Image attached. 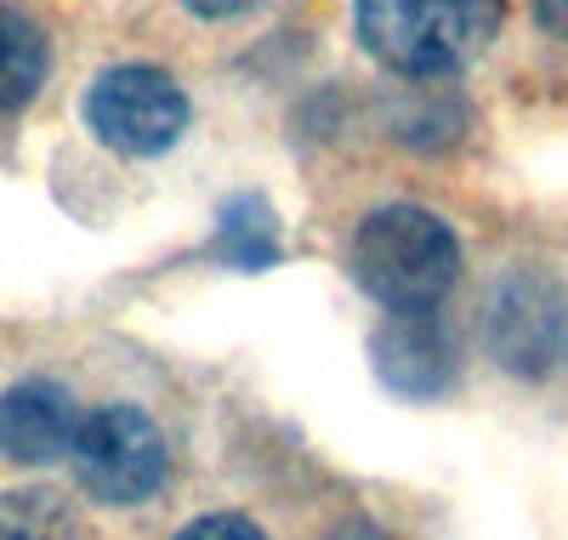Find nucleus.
Instances as JSON below:
<instances>
[{"mask_svg":"<svg viewBox=\"0 0 568 540\" xmlns=\"http://www.w3.org/2000/svg\"><path fill=\"white\" fill-rule=\"evenodd\" d=\"M375 370L409 399H433L455 376V353L433 313H398L393 324L375 330Z\"/></svg>","mask_w":568,"mask_h":540,"instance_id":"obj_7","label":"nucleus"},{"mask_svg":"<svg viewBox=\"0 0 568 540\" xmlns=\"http://www.w3.org/2000/svg\"><path fill=\"white\" fill-rule=\"evenodd\" d=\"M187 7H194L200 18H233V12H251L256 0H187Z\"/></svg>","mask_w":568,"mask_h":540,"instance_id":"obj_13","label":"nucleus"},{"mask_svg":"<svg viewBox=\"0 0 568 540\" xmlns=\"http://www.w3.org/2000/svg\"><path fill=\"white\" fill-rule=\"evenodd\" d=\"M45 69H52V46H45V29L7 7L0 0V109H23L29 97L45 86Z\"/></svg>","mask_w":568,"mask_h":540,"instance_id":"obj_8","label":"nucleus"},{"mask_svg":"<svg viewBox=\"0 0 568 540\" xmlns=\"http://www.w3.org/2000/svg\"><path fill=\"white\" fill-rule=\"evenodd\" d=\"M69 456H74L80 483L103 507H136V501H149L154 489L165 483V467H171L165 432L154 427L149 410H136V404H103V410H91L74 427Z\"/></svg>","mask_w":568,"mask_h":540,"instance_id":"obj_3","label":"nucleus"},{"mask_svg":"<svg viewBox=\"0 0 568 540\" xmlns=\"http://www.w3.org/2000/svg\"><path fill=\"white\" fill-rule=\"evenodd\" d=\"M74 399L58 381H18L0 392V456L18 467H45L74 444Z\"/></svg>","mask_w":568,"mask_h":540,"instance_id":"obj_6","label":"nucleus"},{"mask_svg":"<svg viewBox=\"0 0 568 540\" xmlns=\"http://www.w3.org/2000/svg\"><path fill=\"white\" fill-rule=\"evenodd\" d=\"M506 0H353L358 40L398 74H449L500 29Z\"/></svg>","mask_w":568,"mask_h":540,"instance_id":"obj_2","label":"nucleus"},{"mask_svg":"<svg viewBox=\"0 0 568 540\" xmlns=\"http://www.w3.org/2000/svg\"><path fill=\"white\" fill-rule=\"evenodd\" d=\"M353 279L393 313L438 308L460 279V239L426 206H382L353 233Z\"/></svg>","mask_w":568,"mask_h":540,"instance_id":"obj_1","label":"nucleus"},{"mask_svg":"<svg viewBox=\"0 0 568 540\" xmlns=\"http://www.w3.org/2000/svg\"><path fill=\"white\" fill-rule=\"evenodd\" d=\"M176 540H267L251 518H240V512H211V518H194Z\"/></svg>","mask_w":568,"mask_h":540,"instance_id":"obj_11","label":"nucleus"},{"mask_svg":"<svg viewBox=\"0 0 568 540\" xmlns=\"http://www.w3.org/2000/svg\"><path fill=\"white\" fill-rule=\"evenodd\" d=\"M85 126L98 131V142H109L114 154L149 160V154H165L171 142L187 131V97H182V86L165 69L120 63V69L91 80Z\"/></svg>","mask_w":568,"mask_h":540,"instance_id":"obj_4","label":"nucleus"},{"mask_svg":"<svg viewBox=\"0 0 568 540\" xmlns=\"http://www.w3.org/2000/svg\"><path fill=\"white\" fill-rule=\"evenodd\" d=\"M329 540H393V534H387V529H375V523H342Z\"/></svg>","mask_w":568,"mask_h":540,"instance_id":"obj_14","label":"nucleus"},{"mask_svg":"<svg viewBox=\"0 0 568 540\" xmlns=\"http://www.w3.org/2000/svg\"><path fill=\"white\" fill-rule=\"evenodd\" d=\"M216 257L233 268H267L278 257V217L262 193H240V200L222 206V228H216Z\"/></svg>","mask_w":568,"mask_h":540,"instance_id":"obj_9","label":"nucleus"},{"mask_svg":"<svg viewBox=\"0 0 568 540\" xmlns=\"http://www.w3.org/2000/svg\"><path fill=\"white\" fill-rule=\"evenodd\" d=\"M489 348L517 376H540L568 353V313L540 279L506 284L489 308Z\"/></svg>","mask_w":568,"mask_h":540,"instance_id":"obj_5","label":"nucleus"},{"mask_svg":"<svg viewBox=\"0 0 568 540\" xmlns=\"http://www.w3.org/2000/svg\"><path fill=\"white\" fill-rule=\"evenodd\" d=\"M63 534V507L45 501L40 489H18L0 501V540H58Z\"/></svg>","mask_w":568,"mask_h":540,"instance_id":"obj_10","label":"nucleus"},{"mask_svg":"<svg viewBox=\"0 0 568 540\" xmlns=\"http://www.w3.org/2000/svg\"><path fill=\"white\" fill-rule=\"evenodd\" d=\"M535 18H540L546 34L568 40V0H535Z\"/></svg>","mask_w":568,"mask_h":540,"instance_id":"obj_12","label":"nucleus"}]
</instances>
